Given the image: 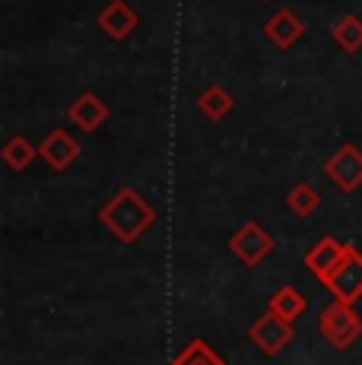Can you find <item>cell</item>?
<instances>
[{"instance_id": "obj_1", "label": "cell", "mask_w": 362, "mask_h": 365, "mask_svg": "<svg viewBox=\"0 0 362 365\" xmlns=\"http://www.w3.org/2000/svg\"><path fill=\"white\" fill-rule=\"evenodd\" d=\"M99 220L121 245H134L146 229L156 226V207L146 203L143 194L134 191V187H121V191L99 210Z\"/></svg>"}, {"instance_id": "obj_2", "label": "cell", "mask_w": 362, "mask_h": 365, "mask_svg": "<svg viewBox=\"0 0 362 365\" xmlns=\"http://www.w3.org/2000/svg\"><path fill=\"white\" fill-rule=\"evenodd\" d=\"M318 334L327 346L333 349H350L353 343L362 336V318L356 314V308L346 302H331L318 318Z\"/></svg>"}, {"instance_id": "obj_3", "label": "cell", "mask_w": 362, "mask_h": 365, "mask_svg": "<svg viewBox=\"0 0 362 365\" xmlns=\"http://www.w3.org/2000/svg\"><path fill=\"white\" fill-rule=\"evenodd\" d=\"M229 251H232L245 267H257L270 257V251H274V238H270V232L257 220H248L235 229L232 238H229Z\"/></svg>"}, {"instance_id": "obj_4", "label": "cell", "mask_w": 362, "mask_h": 365, "mask_svg": "<svg viewBox=\"0 0 362 365\" xmlns=\"http://www.w3.org/2000/svg\"><path fill=\"white\" fill-rule=\"evenodd\" d=\"M292 336H296V331H292L289 321H280L276 314H270V312H264L261 318L252 324V331H248V340H252L264 356H270V359L280 356L283 349L289 346Z\"/></svg>"}, {"instance_id": "obj_5", "label": "cell", "mask_w": 362, "mask_h": 365, "mask_svg": "<svg viewBox=\"0 0 362 365\" xmlns=\"http://www.w3.org/2000/svg\"><path fill=\"white\" fill-rule=\"evenodd\" d=\"M327 289H331L333 302H346V305H356L362 299V251L350 248L343 257V264L333 270V277L327 279Z\"/></svg>"}, {"instance_id": "obj_6", "label": "cell", "mask_w": 362, "mask_h": 365, "mask_svg": "<svg viewBox=\"0 0 362 365\" xmlns=\"http://www.w3.org/2000/svg\"><path fill=\"white\" fill-rule=\"evenodd\" d=\"M324 175H327V181H333L343 194H353L362 185V150H356L353 143H343L324 163Z\"/></svg>"}, {"instance_id": "obj_7", "label": "cell", "mask_w": 362, "mask_h": 365, "mask_svg": "<svg viewBox=\"0 0 362 365\" xmlns=\"http://www.w3.org/2000/svg\"><path fill=\"white\" fill-rule=\"evenodd\" d=\"M38 159L54 172H67L80 159V143L67 130H51L38 143Z\"/></svg>"}, {"instance_id": "obj_8", "label": "cell", "mask_w": 362, "mask_h": 365, "mask_svg": "<svg viewBox=\"0 0 362 365\" xmlns=\"http://www.w3.org/2000/svg\"><path fill=\"white\" fill-rule=\"evenodd\" d=\"M346 251H350V245L337 242V238H321V242L315 245V248L305 255V267L311 270V277L318 279V283H327V279L333 277V270H337L340 264H343Z\"/></svg>"}, {"instance_id": "obj_9", "label": "cell", "mask_w": 362, "mask_h": 365, "mask_svg": "<svg viewBox=\"0 0 362 365\" xmlns=\"http://www.w3.org/2000/svg\"><path fill=\"white\" fill-rule=\"evenodd\" d=\"M264 35H267V38L280 48V51H289V48L305 35V23L292 10L280 6L276 13H270V16H267V23H264Z\"/></svg>"}, {"instance_id": "obj_10", "label": "cell", "mask_w": 362, "mask_h": 365, "mask_svg": "<svg viewBox=\"0 0 362 365\" xmlns=\"http://www.w3.org/2000/svg\"><path fill=\"white\" fill-rule=\"evenodd\" d=\"M137 26H140V16H137V10L134 6H128L124 0H111L105 10L99 13V29L105 32L111 41L128 38Z\"/></svg>"}, {"instance_id": "obj_11", "label": "cell", "mask_w": 362, "mask_h": 365, "mask_svg": "<svg viewBox=\"0 0 362 365\" xmlns=\"http://www.w3.org/2000/svg\"><path fill=\"white\" fill-rule=\"evenodd\" d=\"M67 115H71V121H73L83 133H95V130L102 128V124H105L108 105L102 102L95 93H83L80 99L71 105V111H67Z\"/></svg>"}, {"instance_id": "obj_12", "label": "cell", "mask_w": 362, "mask_h": 365, "mask_svg": "<svg viewBox=\"0 0 362 365\" xmlns=\"http://www.w3.org/2000/svg\"><path fill=\"white\" fill-rule=\"evenodd\" d=\"M305 308H309V299H305L296 286H280V289L267 299V312L276 314L280 321H289V324L299 314H305Z\"/></svg>"}, {"instance_id": "obj_13", "label": "cell", "mask_w": 362, "mask_h": 365, "mask_svg": "<svg viewBox=\"0 0 362 365\" xmlns=\"http://www.w3.org/2000/svg\"><path fill=\"white\" fill-rule=\"evenodd\" d=\"M232 96H229V89H222L219 83H213V86H207L204 93H200L197 99V108L204 118H210V121H222V118L232 111Z\"/></svg>"}, {"instance_id": "obj_14", "label": "cell", "mask_w": 362, "mask_h": 365, "mask_svg": "<svg viewBox=\"0 0 362 365\" xmlns=\"http://www.w3.org/2000/svg\"><path fill=\"white\" fill-rule=\"evenodd\" d=\"M0 159H4V165L13 168V172H26V168L38 159V146L29 143L26 137H13L10 143L0 150Z\"/></svg>"}, {"instance_id": "obj_15", "label": "cell", "mask_w": 362, "mask_h": 365, "mask_svg": "<svg viewBox=\"0 0 362 365\" xmlns=\"http://www.w3.org/2000/svg\"><path fill=\"white\" fill-rule=\"evenodd\" d=\"M331 38L343 48L346 54H356L362 48V19L359 16H340L337 23L331 26Z\"/></svg>"}, {"instance_id": "obj_16", "label": "cell", "mask_w": 362, "mask_h": 365, "mask_svg": "<svg viewBox=\"0 0 362 365\" xmlns=\"http://www.w3.org/2000/svg\"><path fill=\"white\" fill-rule=\"evenodd\" d=\"M172 365H226V362H222V356L207 340H191L175 359H172Z\"/></svg>"}, {"instance_id": "obj_17", "label": "cell", "mask_w": 362, "mask_h": 365, "mask_svg": "<svg viewBox=\"0 0 362 365\" xmlns=\"http://www.w3.org/2000/svg\"><path fill=\"white\" fill-rule=\"evenodd\" d=\"M286 207H289L296 216L309 220V216L315 213L318 207H321V194H318L311 185H296V187H292V191L286 194Z\"/></svg>"}]
</instances>
